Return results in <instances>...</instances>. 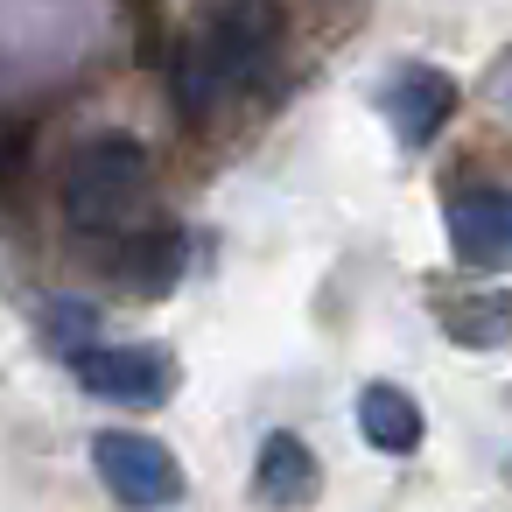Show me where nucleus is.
Masks as SVG:
<instances>
[{
	"label": "nucleus",
	"instance_id": "obj_1",
	"mask_svg": "<svg viewBox=\"0 0 512 512\" xmlns=\"http://www.w3.org/2000/svg\"><path fill=\"white\" fill-rule=\"evenodd\" d=\"M281 8L274 0H225L211 15V29L190 43V57L176 64V92H183V113L197 120L218 92H239V85H260L281 57Z\"/></svg>",
	"mask_w": 512,
	"mask_h": 512
},
{
	"label": "nucleus",
	"instance_id": "obj_2",
	"mask_svg": "<svg viewBox=\"0 0 512 512\" xmlns=\"http://www.w3.org/2000/svg\"><path fill=\"white\" fill-rule=\"evenodd\" d=\"M148 204V148L134 134H99L64 169V218L78 232H113Z\"/></svg>",
	"mask_w": 512,
	"mask_h": 512
},
{
	"label": "nucleus",
	"instance_id": "obj_3",
	"mask_svg": "<svg viewBox=\"0 0 512 512\" xmlns=\"http://www.w3.org/2000/svg\"><path fill=\"white\" fill-rule=\"evenodd\" d=\"M92 463H99L106 491L120 505H134V512H155V505H176L183 498V470H176V456L155 435H120L113 428V435L92 442Z\"/></svg>",
	"mask_w": 512,
	"mask_h": 512
},
{
	"label": "nucleus",
	"instance_id": "obj_4",
	"mask_svg": "<svg viewBox=\"0 0 512 512\" xmlns=\"http://www.w3.org/2000/svg\"><path fill=\"white\" fill-rule=\"evenodd\" d=\"M379 113L393 127L400 148H428L449 120H456V85L435 71V64H400L386 85H379Z\"/></svg>",
	"mask_w": 512,
	"mask_h": 512
},
{
	"label": "nucleus",
	"instance_id": "obj_5",
	"mask_svg": "<svg viewBox=\"0 0 512 512\" xmlns=\"http://www.w3.org/2000/svg\"><path fill=\"white\" fill-rule=\"evenodd\" d=\"M78 379H85V393H99V400L162 407V393H169V358L148 351V344H92V351H78Z\"/></svg>",
	"mask_w": 512,
	"mask_h": 512
},
{
	"label": "nucleus",
	"instance_id": "obj_6",
	"mask_svg": "<svg viewBox=\"0 0 512 512\" xmlns=\"http://www.w3.org/2000/svg\"><path fill=\"white\" fill-rule=\"evenodd\" d=\"M449 253L463 267H505L512 260V197L505 190H470L449 204Z\"/></svg>",
	"mask_w": 512,
	"mask_h": 512
},
{
	"label": "nucleus",
	"instance_id": "obj_7",
	"mask_svg": "<svg viewBox=\"0 0 512 512\" xmlns=\"http://www.w3.org/2000/svg\"><path fill=\"white\" fill-rule=\"evenodd\" d=\"M106 274H113L120 288H134V295H169L176 274H183V232H176V225H141V232H127V239L106 253Z\"/></svg>",
	"mask_w": 512,
	"mask_h": 512
},
{
	"label": "nucleus",
	"instance_id": "obj_8",
	"mask_svg": "<svg viewBox=\"0 0 512 512\" xmlns=\"http://www.w3.org/2000/svg\"><path fill=\"white\" fill-rule=\"evenodd\" d=\"M316 491H323V470H316L309 442L302 435H267L260 470H253V498L274 505V512H302V505H316Z\"/></svg>",
	"mask_w": 512,
	"mask_h": 512
},
{
	"label": "nucleus",
	"instance_id": "obj_9",
	"mask_svg": "<svg viewBox=\"0 0 512 512\" xmlns=\"http://www.w3.org/2000/svg\"><path fill=\"white\" fill-rule=\"evenodd\" d=\"M358 428H365V442L372 449H386V456H407L414 442H421V400L407 393V386H365L358 393Z\"/></svg>",
	"mask_w": 512,
	"mask_h": 512
},
{
	"label": "nucleus",
	"instance_id": "obj_10",
	"mask_svg": "<svg viewBox=\"0 0 512 512\" xmlns=\"http://www.w3.org/2000/svg\"><path fill=\"white\" fill-rule=\"evenodd\" d=\"M442 330L463 351H498L512 337V295L505 288H463L456 302H442Z\"/></svg>",
	"mask_w": 512,
	"mask_h": 512
},
{
	"label": "nucleus",
	"instance_id": "obj_11",
	"mask_svg": "<svg viewBox=\"0 0 512 512\" xmlns=\"http://www.w3.org/2000/svg\"><path fill=\"white\" fill-rule=\"evenodd\" d=\"M43 337H50V351H92V309L85 302H57L50 316H43Z\"/></svg>",
	"mask_w": 512,
	"mask_h": 512
},
{
	"label": "nucleus",
	"instance_id": "obj_12",
	"mask_svg": "<svg viewBox=\"0 0 512 512\" xmlns=\"http://www.w3.org/2000/svg\"><path fill=\"white\" fill-rule=\"evenodd\" d=\"M22 141H29L22 127H0V176H8V169L22 162Z\"/></svg>",
	"mask_w": 512,
	"mask_h": 512
}]
</instances>
